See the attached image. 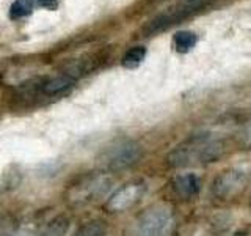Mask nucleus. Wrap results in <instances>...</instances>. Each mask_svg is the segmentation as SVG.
I'll return each instance as SVG.
<instances>
[{
    "label": "nucleus",
    "mask_w": 251,
    "mask_h": 236,
    "mask_svg": "<svg viewBox=\"0 0 251 236\" xmlns=\"http://www.w3.org/2000/svg\"><path fill=\"white\" fill-rule=\"evenodd\" d=\"M68 230H69V220L65 216H58L46 225V228L39 233V236H65Z\"/></svg>",
    "instance_id": "13"
},
{
    "label": "nucleus",
    "mask_w": 251,
    "mask_h": 236,
    "mask_svg": "<svg viewBox=\"0 0 251 236\" xmlns=\"http://www.w3.org/2000/svg\"><path fill=\"white\" fill-rule=\"evenodd\" d=\"M75 76H73L71 73H63V74H58L55 77H50L49 81H47L43 87V90L46 94H58V93H63L66 91L68 88H71L74 84H75Z\"/></svg>",
    "instance_id": "9"
},
{
    "label": "nucleus",
    "mask_w": 251,
    "mask_h": 236,
    "mask_svg": "<svg viewBox=\"0 0 251 236\" xmlns=\"http://www.w3.org/2000/svg\"><path fill=\"white\" fill-rule=\"evenodd\" d=\"M225 148L220 140L212 136L200 134L187 139L168 154V164L175 169L201 165L217 161L223 154Z\"/></svg>",
    "instance_id": "1"
},
{
    "label": "nucleus",
    "mask_w": 251,
    "mask_h": 236,
    "mask_svg": "<svg viewBox=\"0 0 251 236\" xmlns=\"http://www.w3.org/2000/svg\"><path fill=\"white\" fill-rule=\"evenodd\" d=\"M146 57V47L145 46H133L124 54V57L121 60L123 66L127 69H135L143 63Z\"/></svg>",
    "instance_id": "12"
},
{
    "label": "nucleus",
    "mask_w": 251,
    "mask_h": 236,
    "mask_svg": "<svg viewBox=\"0 0 251 236\" xmlns=\"http://www.w3.org/2000/svg\"><path fill=\"white\" fill-rule=\"evenodd\" d=\"M251 179V165H232L220 172L212 183V194L218 200H231L245 189Z\"/></svg>",
    "instance_id": "4"
},
{
    "label": "nucleus",
    "mask_w": 251,
    "mask_h": 236,
    "mask_svg": "<svg viewBox=\"0 0 251 236\" xmlns=\"http://www.w3.org/2000/svg\"><path fill=\"white\" fill-rule=\"evenodd\" d=\"M146 192V184L141 181H132V183L124 184L123 187L108 197L107 200V209L112 212H120L132 208L133 205L141 200V197Z\"/></svg>",
    "instance_id": "7"
},
{
    "label": "nucleus",
    "mask_w": 251,
    "mask_h": 236,
    "mask_svg": "<svg viewBox=\"0 0 251 236\" xmlns=\"http://www.w3.org/2000/svg\"><path fill=\"white\" fill-rule=\"evenodd\" d=\"M207 2L209 0H184V2H180L177 6L170 8L168 11L155 16L154 19L149 21L143 27L145 36L157 35V33H160V31L170 29L171 26H176V24L182 22L184 19L190 18L192 14L198 13L202 6H206Z\"/></svg>",
    "instance_id": "6"
},
{
    "label": "nucleus",
    "mask_w": 251,
    "mask_h": 236,
    "mask_svg": "<svg viewBox=\"0 0 251 236\" xmlns=\"http://www.w3.org/2000/svg\"><path fill=\"white\" fill-rule=\"evenodd\" d=\"M35 2L39 6L47 8V10H55V8L58 6V0H35Z\"/></svg>",
    "instance_id": "17"
},
{
    "label": "nucleus",
    "mask_w": 251,
    "mask_h": 236,
    "mask_svg": "<svg viewBox=\"0 0 251 236\" xmlns=\"http://www.w3.org/2000/svg\"><path fill=\"white\" fill-rule=\"evenodd\" d=\"M107 224L100 219H94L80 225L71 236H105Z\"/></svg>",
    "instance_id": "11"
},
{
    "label": "nucleus",
    "mask_w": 251,
    "mask_h": 236,
    "mask_svg": "<svg viewBox=\"0 0 251 236\" xmlns=\"http://www.w3.org/2000/svg\"><path fill=\"white\" fill-rule=\"evenodd\" d=\"M113 179L107 173H90L85 175L71 187L69 202L75 205H86L98 202L110 192Z\"/></svg>",
    "instance_id": "5"
},
{
    "label": "nucleus",
    "mask_w": 251,
    "mask_h": 236,
    "mask_svg": "<svg viewBox=\"0 0 251 236\" xmlns=\"http://www.w3.org/2000/svg\"><path fill=\"white\" fill-rule=\"evenodd\" d=\"M35 0H14L10 6V18L11 19H21L28 16L35 8Z\"/></svg>",
    "instance_id": "14"
},
{
    "label": "nucleus",
    "mask_w": 251,
    "mask_h": 236,
    "mask_svg": "<svg viewBox=\"0 0 251 236\" xmlns=\"http://www.w3.org/2000/svg\"><path fill=\"white\" fill-rule=\"evenodd\" d=\"M10 236H39V233L35 230V228H30V227H22V228H19L18 232H13Z\"/></svg>",
    "instance_id": "16"
},
{
    "label": "nucleus",
    "mask_w": 251,
    "mask_h": 236,
    "mask_svg": "<svg viewBox=\"0 0 251 236\" xmlns=\"http://www.w3.org/2000/svg\"><path fill=\"white\" fill-rule=\"evenodd\" d=\"M173 192L182 200H192L201 191V178L193 172L179 173L171 181Z\"/></svg>",
    "instance_id": "8"
},
{
    "label": "nucleus",
    "mask_w": 251,
    "mask_h": 236,
    "mask_svg": "<svg viewBox=\"0 0 251 236\" xmlns=\"http://www.w3.org/2000/svg\"><path fill=\"white\" fill-rule=\"evenodd\" d=\"M141 156H143V148L138 142L123 139L104 149L100 156V162L110 172H123L138 164Z\"/></svg>",
    "instance_id": "3"
},
{
    "label": "nucleus",
    "mask_w": 251,
    "mask_h": 236,
    "mask_svg": "<svg viewBox=\"0 0 251 236\" xmlns=\"http://www.w3.org/2000/svg\"><path fill=\"white\" fill-rule=\"evenodd\" d=\"M11 233V220L2 217L0 219V236H10Z\"/></svg>",
    "instance_id": "15"
},
{
    "label": "nucleus",
    "mask_w": 251,
    "mask_h": 236,
    "mask_svg": "<svg viewBox=\"0 0 251 236\" xmlns=\"http://www.w3.org/2000/svg\"><path fill=\"white\" fill-rule=\"evenodd\" d=\"M196 43H198V35L190 30H180L173 36V47L179 54L190 52L196 46Z\"/></svg>",
    "instance_id": "10"
},
{
    "label": "nucleus",
    "mask_w": 251,
    "mask_h": 236,
    "mask_svg": "<svg viewBox=\"0 0 251 236\" xmlns=\"http://www.w3.org/2000/svg\"><path fill=\"white\" fill-rule=\"evenodd\" d=\"M175 216L168 206L155 205L148 208L133 225V236H171L175 232Z\"/></svg>",
    "instance_id": "2"
}]
</instances>
